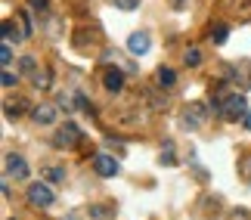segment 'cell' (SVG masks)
Masks as SVG:
<instances>
[{
	"mask_svg": "<svg viewBox=\"0 0 251 220\" xmlns=\"http://www.w3.org/2000/svg\"><path fill=\"white\" fill-rule=\"evenodd\" d=\"M217 112L224 115L226 121H239V118L248 115V102H245L242 93H226V97L217 102Z\"/></svg>",
	"mask_w": 251,
	"mask_h": 220,
	"instance_id": "cell-1",
	"label": "cell"
},
{
	"mask_svg": "<svg viewBox=\"0 0 251 220\" xmlns=\"http://www.w3.org/2000/svg\"><path fill=\"white\" fill-rule=\"evenodd\" d=\"M81 143V127L75 121H65L59 130H56V137H53V146L56 149H75Z\"/></svg>",
	"mask_w": 251,
	"mask_h": 220,
	"instance_id": "cell-2",
	"label": "cell"
},
{
	"mask_svg": "<svg viewBox=\"0 0 251 220\" xmlns=\"http://www.w3.org/2000/svg\"><path fill=\"white\" fill-rule=\"evenodd\" d=\"M28 202L34 208H50L53 205V189L47 183H31L28 186Z\"/></svg>",
	"mask_w": 251,
	"mask_h": 220,
	"instance_id": "cell-3",
	"label": "cell"
},
{
	"mask_svg": "<svg viewBox=\"0 0 251 220\" xmlns=\"http://www.w3.org/2000/svg\"><path fill=\"white\" fill-rule=\"evenodd\" d=\"M183 115H186V118H183V124H186V127H201V124H205V118H208V106H205V102H189Z\"/></svg>",
	"mask_w": 251,
	"mask_h": 220,
	"instance_id": "cell-4",
	"label": "cell"
},
{
	"mask_svg": "<svg viewBox=\"0 0 251 220\" xmlns=\"http://www.w3.org/2000/svg\"><path fill=\"white\" fill-rule=\"evenodd\" d=\"M93 171H96L100 177H115L121 168H118V161H115L112 155H105V152H100V155H93Z\"/></svg>",
	"mask_w": 251,
	"mask_h": 220,
	"instance_id": "cell-5",
	"label": "cell"
},
{
	"mask_svg": "<svg viewBox=\"0 0 251 220\" xmlns=\"http://www.w3.org/2000/svg\"><path fill=\"white\" fill-rule=\"evenodd\" d=\"M226 74H229V78H236V81H239V90L251 87V62H239V65H229V69H226Z\"/></svg>",
	"mask_w": 251,
	"mask_h": 220,
	"instance_id": "cell-6",
	"label": "cell"
},
{
	"mask_svg": "<svg viewBox=\"0 0 251 220\" xmlns=\"http://www.w3.org/2000/svg\"><path fill=\"white\" fill-rule=\"evenodd\" d=\"M6 174L16 180H28V161L22 155H6Z\"/></svg>",
	"mask_w": 251,
	"mask_h": 220,
	"instance_id": "cell-7",
	"label": "cell"
},
{
	"mask_svg": "<svg viewBox=\"0 0 251 220\" xmlns=\"http://www.w3.org/2000/svg\"><path fill=\"white\" fill-rule=\"evenodd\" d=\"M102 87L109 90V93H118V90L124 87V72H121V69H115V65H112V69L102 74Z\"/></svg>",
	"mask_w": 251,
	"mask_h": 220,
	"instance_id": "cell-8",
	"label": "cell"
},
{
	"mask_svg": "<svg viewBox=\"0 0 251 220\" xmlns=\"http://www.w3.org/2000/svg\"><path fill=\"white\" fill-rule=\"evenodd\" d=\"M127 50L133 56H146L149 53V34L146 31H137V34H130V41H127Z\"/></svg>",
	"mask_w": 251,
	"mask_h": 220,
	"instance_id": "cell-9",
	"label": "cell"
},
{
	"mask_svg": "<svg viewBox=\"0 0 251 220\" xmlns=\"http://www.w3.org/2000/svg\"><path fill=\"white\" fill-rule=\"evenodd\" d=\"M34 121H37V124H53V121H56V106H53V102L37 106V109H34Z\"/></svg>",
	"mask_w": 251,
	"mask_h": 220,
	"instance_id": "cell-10",
	"label": "cell"
},
{
	"mask_svg": "<svg viewBox=\"0 0 251 220\" xmlns=\"http://www.w3.org/2000/svg\"><path fill=\"white\" fill-rule=\"evenodd\" d=\"M25 37H28V34L19 31V28L13 25V19H6V22H3V41H6V44H13V41L19 44V41H25Z\"/></svg>",
	"mask_w": 251,
	"mask_h": 220,
	"instance_id": "cell-11",
	"label": "cell"
},
{
	"mask_svg": "<svg viewBox=\"0 0 251 220\" xmlns=\"http://www.w3.org/2000/svg\"><path fill=\"white\" fill-rule=\"evenodd\" d=\"M155 78H158L161 87H174V84H177V72H174V69H158Z\"/></svg>",
	"mask_w": 251,
	"mask_h": 220,
	"instance_id": "cell-12",
	"label": "cell"
},
{
	"mask_svg": "<svg viewBox=\"0 0 251 220\" xmlns=\"http://www.w3.org/2000/svg\"><path fill=\"white\" fill-rule=\"evenodd\" d=\"M226 37H229V28L224 22H217L214 28H211V41L214 44H226Z\"/></svg>",
	"mask_w": 251,
	"mask_h": 220,
	"instance_id": "cell-13",
	"label": "cell"
},
{
	"mask_svg": "<svg viewBox=\"0 0 251 220\" xmlns=\"http://www.w3.org/2000/svg\"><path fill=\"white\" fill-rule=\"evenodd\" d=\"M44 177L50 180V183H62V180H65V171L56 168V165H47V168H44Z\"/></svg>",
	"mask_w": 251,
	"mask_h": 220,
	"instance_id": "cell-14",
	"label": "cell"
},
{
	"mask_svg": "<svg viewBox=\"0 0 251 220\" xmlns=\"http://www.w3.org/2000/svg\"><path fill=\"white\" fill-rule=\"evenodd\" d=\"M19 69H22V74H31V78H34V72H37V62L31 59V56H22V59H19Z\"/></svg>",
	"mask_w": 251,
	"mask_h": 220,
	"instance_id": "cell-15",
	"label": "cell"
},
{
	"mask_svg": "<svg viewBox=\"0 0 251 220\" xmlns=\"http://www.w3.org/2000/svg\"><path fill=\"white\" fill-rule=\"evenodd\" d=\"M34 87H50V72H34Z\"/></svg>",
	"mask_w": 251,
	"mask_h": 220,
	"instance_id": "cell-16",
	"label": "cell"
},
{
	"mask_svg": "<svg viewBox=\"0 0 251 220\" xmlns=\"http://www.w3.org/2000/svg\"><path fill=\"white\" fill-rule=\"evenodd\" d=\"M199 62H201V50H196V47L186 50V65H199Z\"/></svg>",
	"mask_w": 251,
	"mask_h": 220,
	"instance_id": "cell-17",
	"label": "cell"
},
{
	"mask_svg": "<svg viewBox=\"0 0 251 220\" xmlns=\"http://www.w3.org/2000/svg\"><path fill=\"white\" fill-rule=\"evenodd\" d=\"M25 109V102H16V106H13V102H6V118H19V112H22Z\"/></svg>",
	"mask_w": 251,
	"mask_h": 220,
	"instance_id": "cell-18",
	"label": "cell"
},
{
	"mask_svg": "<svg viewBox=\"0 0 251 220\" xmlns=\"http://www.w3.org/2000/svg\"><path fill=\"white\" fill-rule=\"evenodd\" d=\"M112 3L118 6V9H137V6H140V0H112Z\"/></svg>",
	"mask_w": 251,
	"mask_h": 220,
	"instance_id": "cell-19",
	"label": "cell"
},
{
	"mask_svg": "<svg viewBox=\"0 0 251 220\" xmlns=\"http://www.w3.org/2000/svg\"><path fill=\"white\" fill-rule=\"evenodd\" d=\"M0 62H3V65H13V50H9V44H3V50H0Z\"/></svg>",
	"mask_w": 251,
	"mask_h": 220,
	"instance_id": "cell-20",
	"label": "cell"
},
{
	"mask_svg": "<svg viewBox=\"0 0 251 220\" xmlns=\"http://www.w3.org/2000/svg\"><path fill=\"white\" fill-rule=\"evenodd\" d=\"M161 165H174V146L171 143L165 146V152H161Z\"/></svg>",
	"mask_w": 251,
	"mask_h": 220,
	"instance_id": "cell-21",
	"label": "cell"
},
{
	"mask_svg": "<svg viewBox=\"0 0 251 220\" xmlns=\"http://www.w3.org/2000/svg\"><path fill=\"white\" fill-rule=\"evenodd\" d=\"M16 84H19V78H16V74H13V72H3V87L9 90V87H16Z\"/></svg>",
	"mask_w": 251,
	"mask_h": 220,
	"instance_id": "cell-22",
	"label": "cell"
},
{
	"mask_svg": "<svg viewBox=\"0 0 251 220\" xmlns=\"http://www.w3.org/2000/svg\"><path fill=\"white\" fill-rule=\"evenodd\" d=\"M90 217H93V220L105 217V208H102V205H93V208H90Z\"/></svg>",
	"mask_w": 251,
	"mask_h": 220,
	"instance_id": "cell-23",
	"label": "cell"
},
{
	"mask_svg": "<svg viewBox=\"0 0 251 220\" xmlns=\"http://www.w3.org/2000/svg\"><path fill=\"white\" fill-rule=\"evenodd\" d=\"M28 3H31V9H41V13H44L47 6H50V3H47V0H28Z\"/></svg>",
	"mask_w": 251,
	"mask_h": 220,
	"instance_id": "cell-24",
	"label": "cell"
},
{
	"mask_svg": "<svg viewBox=\"0 0 251 220\" xmlns=\"http://www.w3.org/2000/svg\"><path fill=\"white\" fill-rule=\"evenodd\" d=\"M229 220H251V217H248V211H233V217H229Z\"/></svg>",
	"mask_w": 251,
	"mask_h": 220,
	"instance_id": "cell-25",
	"label": "cell"
},
{
	"mask_svg": "<svg viewBox=\"0 0 251 220\" xmlns=\"http://www.w3.org/2000/svg\"><path fill=\"white\" fill-rule=\"evenodd\" d=\"M242 174H245V177L251 180V161H245V168H242Z\"/></svg>",
	"mask_w": 251,
	"mask_h": 220,
	"instance_id": "cell-26",
	"label": "cell"
},
{
	"mask_svg": "<svg viewBox=\"0 0 251 220\" xmlns=\"http://www.w3.org/2000/svg\"><path fill=\"white\" fill-rule=\"evenodd\" d=\"M242 121H245V127H248V130H251V112H248V115H245V118H242Z\"/></svg>",
	"mask_w": 251,
	"mask_h": 220,
	"instance_id": "cell-27",
	"label": "cell"
},
{
	"mask_svg": "<svg viewBox=\"0 0 251 220\" xmlns=\"http://www.w3.org/2000/svg\"><path fill=\"white\" fill-rule=\"evenodd\" d=\"M9 220H13V217H9Z\"/></svg>",
	"mask_w": 251,
	"mask_h": 220,
	"instance_id": "cell-28",
	"label": "cell"
}]
</instances>
